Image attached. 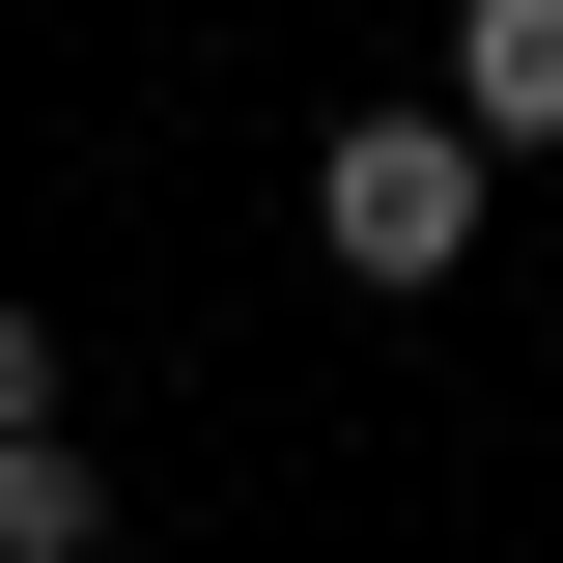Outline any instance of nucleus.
Here are the masks:
<instances>
[{
  "label": "nucleus",
  "mask_w": 563,
  "mask_h": 563,
  "mask_svg": "<svg viewBox=\"0 0 563 563\" xmlns=\"http://www.w3.org/2000/svg\"><path fill=\"white\" fill-rule=\"evenodd\" d=\"M479 198H507V169H479L451 113H422V85H366V113L310 141V254H339L366 310H422V282H479Z\"/></svg>",
  "instance_id": "obj_1"
},
{
  "label": "nucleus",
  "mask_w": 563,
  "mask_h": 563,
  "mask_svg": "<svg viewBox=\"0 0 563 563\" xmlns=\"http://www.w3.org/2000/svg\"><path fill=\"white\" fill-rule=\"evenodd\" d=\"M422 113L479 141V169H563V0H451L422 29Z\"/></svg>",
  "instance_id": "obj_2"
},
{
  "label": "nucleus",
  "mask_w": 563,
  "mask_h": 563,
  "mask_svg": "<svg viewBox=\"0 0 563 563\" xmlns=\"http://www.w3.org/2000/svg\"><path fill=\"white\" fill-rule=\"evenodd\" d=\"M0 563H113V479H85V422L0 451Z\"/></svg>",
  "instance_id": "obj_3"
},
{
  "label": "nucleus",
  "mask_w": 563,
  "mask_h": 563,
  "mask_svg": "<svg viewBox=\"0 0 563 563\" xmlns=\"http://www.w3.org/2000/svg\"><path fill=\"white\" fill-rule=\"evenodd\" d=\"M29 422H57V310L0 282V451H29Z\"/></svg>",
  "instance_id": "obj_4"
}]
</instances>
